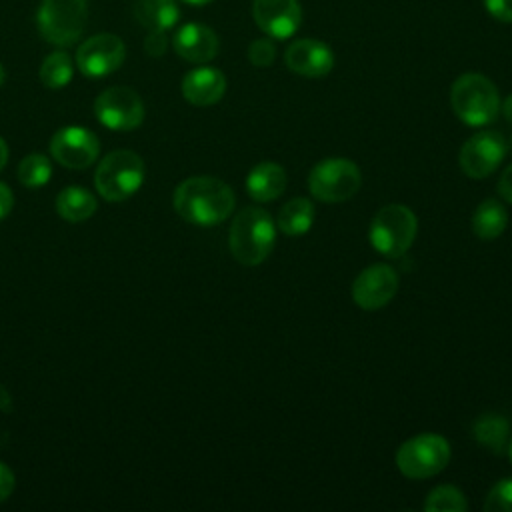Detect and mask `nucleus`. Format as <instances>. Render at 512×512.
<instances>
[{
    "instance_id": "nucleus-1",
    "label": "nucleus",
    "mask_w": 512,
    "mask_h": 512,
    "mask_svg": "<svg viewBox=\"0 0 512 512\" xmlns=\"http://www.w3.org/2000/svg\"><path fill=\"white\" fill-rule=\"evenodd\" d=\"M232 188L214 176H192L174 190V210L190 224L216 226L234 210Z\"/></svg>"
},
{
    "instance_id": "nucleus-2",
    "label": "nucleus",
    "mask_w": 512,
    "mask_h": 512,
    "mask_svg": "<svg viewBox=\"0 0 512 512\" xmlns=\"http://www.w3.org/2000/svg\"><path fill=\"white\" fill-rule=\"evenodd\" d=\"M276 242V224L272 216L258 206L242 208L228 232L232 256L244 266H256L268 258Z\"/></svg>"
},
{
    "instance_id": "nucleus-3",
    "label": "nucleus",
    "mask_w": 512,
    "mask_h": 512,
    "mask_svg": "<svg viewBox=\"0 0 512 512\" xmlns=\"http://www.w3.org/2000/svg\"><path fill=\"white\" fill-rule=\"evenodd\" d=\"M454 114L468 126H486L500 112V94L490 78L478 72L458 76L450 88Z\"/></svg>"
},
{
    "instance_id": "nucleus-4",
    "label": "nucleus",
    "mask_w": 512,
    "mask_h": 512,
    "mask_svg": "<svg viewBox=\"0 0 512 512\" xmlns=\"http://www.w3.org/2000/svg\"><path fill=\"white\" fill-rule=\"evenodd\" d=\"M416 230H418V220L408 206L388 204L374 214L370 222L368 238L372 248L382 256L400 258L412 246L416 238Z\"/></svg>"
},
{
    "instance_id": "nucleus-5",
    "label": "nucleus",
    "mask_w": 512,
    "mask_h": 512,
    "mask_svg": "<svg viewBox=\"0 0 512 512\" xmlns=\"http://www.w3.org/2000/svg\"><path fill=\"white\" fill-rule=\"evenodd\" d=\"M86 22V0H42L36 12V26L40 36L58 48L76 44L86 28Z\"/></svg>"
},
{
    "instance_id": "nucleus-6",
    "label": "nucleus",
    "mask_w": 512,
    "mask_h": 512,
    "mask_svg": "<svg viewBox=\"0 0 512 512\" xmlns=\"http://www.w3.org/2000/svg\"><path fill=\"white\" fill-rule=\"evenodd\" d=\"M146 168L142 158L132 150H114L104 160H100L94 186L102 198L110 202H120L130 198L144 184Z\"/></svg>"
},
{
    "instance_id": "nucleus-7",
    "label": "nucleus",
    "mask_w": 512,
    "mask_h": 512,
    "mask_svg": "<svg viewBox=\"0 0 512 512\" xmlns=\"http://www.w3.org/2000/svg\"><path fill=\"white\" fill-rule=\"evenodd\" d=\"M362 186L360 168L348 158H324L308 176V190L320 202H344L352 198Z\"/></svg>"
},
{
    "instance_id": "nucleus-8",
    "label": "nucleus",
    "mask_w": 512,
    "mask_h": 512,
    "mask_svg": "<svg viewBox=\"0 0 512 512\" xmlns=\"http://www.w3.org/2000/svg\"><path fill=\"white\" fill-rule=\"evenodd\" d=\"M450 462V444L444 436L424 432L406 440L396 452L398 470L412 480L430 478Z\"/></svg>"
},
{
    "instance_id": "nucleus-9",
    "label": "nucleus",
    "mask_w": 512,
    "mask_h": 512,
    "mask_svg": "<svg viewBox=\"0 0 512 512\" xmlns=\"http://www.w3.org/2000/svg\"><path fill=\"white\" fill-rule=\"evenodd\" d=\"M94 114L102 126L116 132H128L142 124L144 102L132 88L112 86L96 98Z\"/></svg>"
},
{
    "instance_id": "nucleus-10",
    "label": "nucleus",
    "mask_w": 512,
    "mask_h": 512,
    "mask_svg": "<svg viewBox=\"0 0 512 512\" xmlns=\"http://www.w3.org/2000/svg\"><path fill=\"white\" fill-rule=\"evenodd\" d=\"M508 142L496 130H480L460 148V168L468 178H486L504 160Z\"/></svg>"
},
{
    "instance_id": "nucleus-11",
    "label": "nucleus",
    "mask_w": 512,
    "mask_h": 512,
    "mask_svg": "<svg viewBox=\"0 0 512 512\" xmlns=\"http://www.w3.org/2000/svg\"><path fill=\"white\" fill-rule=\"evenodd\" d=\"M126 58V48L116 34H96L80 44L76 50V64L88 78H104L118 70Z\"/></svg>"
},
{
    "instance_id": "nucleus-12",
    "label": "nucleus",
    "mask_w": 512,
    "mask_h": 512,
    "mask_svg": "<svg viewBox=\"0 0 512 512\" xmlns=\"http://www.w3.org/2000/svg\"><path fill=\"white\" fill-rule=\"evenodd\" d=\"M100 152L94 132L84 126H64L50 140V154L66 168H88Z\"/></svg>"
},
{
    "instance_id": "nucleus-13",
    "label": "nucleus",
    "mask_w": 512,
    "mask_h": 512,
    "mask_svg": "<svg viewBox=\"0 0 512 512\" xmlns=\"http://www.w3.org/2000/svg\"><path fill=\"white\" fill-rule=\"evenodd\" d=\"M398 292V274L388 264H372L364 268L354 284L352 298L362 310L384 308Z\"/></svg>"
},
{
    "instance_id": "nucleus-14",
    "label": "nucleus",
    "mask_w": 512,
    "mask_h": 512,
    "mask_svg": "<svg viewBox=\"0 0 512 512\" xmlns=\"http://www.w3.org/2000/svg\"><path fill=\"white\" fill-rule=\"evenodd\" d=\"M252 16L266 36L286 40L300 28L302 8L298 0H254Z\"/></svg>"
},
{
    "instance_id": "nucleus-15",
    "label": "nucleus",
    "mask_w": 512,
    "mask_h": 512,
    "mask_svg": "<svg viewBox=\"0 0 512 512\" xmlns=\"http://www.w3.org/2000/svg\"><path fill=\"white\" fill-rule=\"evenodd\" d=\"M286 66L304 78H322L334 68V52L314 38L294 40L284 52Z\"/></svg>"
},
{
    "instance_id": "nucleus-16",
    "label": "nucleus",
    "mask_w": 512,
    "mask_h": 512,
    "mask_svg": "<svg viewBox=\"0 0 512 512\" xmlns=\"http://www.w3.org/2000/svg\"><path fill=\"white\" fill-rule=\"evenodd\" d=\"M172 46L180 58L192 64H206L218 54L220 42L216 32L206 24L188 22L176 30Z\"/></svg>"
},
{
    "instance_id": "nucleus-17",
    "label": "nucleus",
    "mask_w": 512,
    "mask_h": 512,
    "mask_svg": "<svg viewBox=\"0 0 512 512\" xmlns=\"http://www.w3.org/2000/svg\"><path fill=\"white\" fill-rule=\"evenodd\" d=\"M226 92V76L218 68L200 66L182 78V96L194 106H212Z\"/></svg>"
},
{
    "instance_id": "nucleus-18",
    "label": "nucleus",
    "mask_w": 512,
    "mask_h": 512,
    "mask_svg": "<svg viewBox=\"0 0 512 512\" xmlns=\"http://www.w3.org/2000/svg\"><path fill=\"white\" fill-rule=\"evenodd\" d=\"M286 188V172L280 164L264 160L246 176V190L256 202H272Z\"/></svg>"
},
{
    "instance_id": "nucleus-19",
    "label": "nucleus",
    "mask_w": 512,
    "mask_h": 512,
    "mask_svg": "<svg viewBox=\"0 0 512 512\" xmlns=\"http://www.w3.org/2000/svg\"><path fill=\"white\" fill-rule=\"evenodd\" d=\"M132 14L138 20V24H142L148 32H166L180 18L176 0H134Z\"/></svg>"
},
{
    "instance_id": "nucleus-20",
    "label": "nucleus",
    "mask_w": 512,
    "mask_h": 512,
    "mask_svg": "<svg viewBox=\"0 0 512 512\" xmlns=\"http://www.w3.org/2000/svg\"><path fill=\"white\" fill-rule=\"evenodd\" d=\"M470 224H472V232L480 240H494L506 230L508 212L502 202L488 198L476 206Z\"/></svg>"
},
{
    "instance_id": "nucleus-21",
    "label": "nucleus",
    "mask_w": 512,
    "mask_h": 512,
    "mask_svg": "<svg viewBox=\"0 0 512 512\" xmlns=\"http://www.w3.org/2000/svg\"><path fill=\"white\" fill-rule=\"evenodd\" d=\"M98 208V202L92 192L80 186L64 188L56 198L58 214L68 222H82L90 218Z\"/></svg>"
},
{
    "instance_id": "nucleus-22",
    "label": "nucleus",
    "mask_w": 512,
    "mask_h": 512,
    "mask_svg": "<svg viewBox=\"0 0 512 512\" xmlns=\"http://www.w3.org/2000/svg\"><path fill=\"white\" fill-rule=\"evenodd\" d=\"M314 222V206L308 198H292L288 200L280 212L276 226L286 234V236H302L312 228Z\"/></svg>"
},
{
    "instance_id": "nucleus-23",
    "label": "nucleus",
    "mask_w": 512,
    "mask_h": 512,
    "mask_svg": "<svg viewBox=\"0 0 512 512\" xmlns=\"http://www.w3.org/2000/svg\"><path fill=\"white\" fill-rule=\"evenodd\" d=\"M474 438L488 450L500 454L506 446L508 436V422L498 414H482L474 422Z\"/></svg>"
},
{
    "instance_id": "nucleus-24",
    "label": "nucleus",
    "mask_w": 512,
    "mask_h": 512,
    "mask_svg": "<svg viewBox=\"0 0 512 512\" xmlns=\"http://www.w3.org/2000/svg\"><path fill=\"white\" fill-rule=\"evenodd\" d=\"M72 74H74L72 60L62 50L48 54L40 66V80L46 88H52V90L64 88L72 80Z\"/></svg>"
},
{
    "instance_id": "nucleus-25",
    "label": "nucleus",
    "mask_w": 512,
    "mask_h": 512,
    "mask_svg": "<svg viewBox=\"0 0 512 512\" xmlns=\"http://www.w3.org/2000/svg\"><path fill=\"white\" fill-rule=\"evenodd\" d=\"M466 508H468V502L462 490L450 484L436 486L424 502L426 512H464Z\"/></svg>"
},
{
    "instance_id": "nucleus-26",
    "label": "nucleus",
    "mask_w": 512,
    "mask_h": 512,
    "mask_svg": "<svg viewBox=\"0 0 512 512\" xmlns=\"http://www.w3.org/2000/svg\"><path fill=\"white\" fill-rule=\"evenodd\" d=\"M52 176L50 160L44 154H28L18 164V180L28 188L44 186Z\"/></svg>"
},
{
    "instance_id": "nucleus-27",
    "label": "nucleus",
    "mask_w": 512,
    "mask_h": 512,
    "mask_svg": "<svg viewBox=\"0 0 512 512\" xmlns=\"http://www.w3.org/2000/svg\"><path fill=\"white\" fill-rule=\"evenodd\" d=\"M484 510L512 512V478H502L490 488L484 500Z\"/></svg>"
},
{
    "instance_id": "nucleus-28",
    "label": "nucleus",
    "mask_w": 512,
    "mask_h": 512,
    "mask_svg": "<svg viewBox=\"0 0 512 512\" xmlns=\"http://www.w3.org/2000/svg\"><path fill=\"white\" fill-rule=\"evenodd\" d=\"M276 58V44L272 42V38H256L250 46H248V60L258 66V68H264V66H270Z\"/></svg>"
},
{
    "instance_id": "nucleus-29",
    "label": "nucleus",
    "mask_w": 512,
    "mask_h": 512,
    "mask_svg": "<svg viewBox=\"0 0 512 512\" xmlns=\"http://www.w3.org/2000/svg\"><path fill=\"white\" fill-rule=\"evenodd\" d=\"M486 12L498 22L512 24V0H482Z\"/></svg>"
},
{
    "instance_id": "nucleus-30",
    "label": "nucleus",
    "mask_w": 512,
    "mask_h": 512,
    "mask_svg": "<svg viewBox=\"0 0 512 512\" xmlns=\"http://www.w3.org/2000/svg\"><path fill=\"white\" fill-rule=\"evenodd\" d=\"M166 46H168L166 32H158V30H150V32H148V36H146V40H144V50H146L150 56H154V58L162 56V54L166 52Z\"/></svg>"
},
{
    "instance_id": "nucleus-31",
    "label": "nucleus",
    "mask_w": 512,
    "mask_h": 512,
    "mask_svg": "<svg viewBox=\"0 0 512 512\" xmlns=\"http://www.w3.org/2000/svg\"><path fill=\"white\" fill-rule=\"evenodd\" d=\"M14 490V474L12 470L0 462V502L6 500Z\"/></svg>"
},
{
    "instance_id": "nucleus-32",
    "label": "nucleus",
    "mask_w": 512,
    "mask_h": 512,
    "mask_svg": "<svg viewBox=\"0 0 512 512\" xmlns=\"http://www.w3.org/2000/svg\"><path fill=\"white\" fill-rule=\"evenodd\" d=\"M498 194L512 204V164L502 172L500 180H498Z\"/></svg>"
},
{
    "instance_id": "nucleus-33",
    "label": "nucleus",
    "mask_w": 512,
    "mask_h": 512,
    "mask_svg": "<svg viewBox=\"0 0 512 512\" xmlns=\"http://www.w3.org/2000/svg\"><path fill=\"white\" fill-rule=\"evenodd\" d=\"M14 206V196H12V190L0 182V220L6 218L10 214Z\"/></svg>"
},
{
    "instance_id": "nucleus-34",
    "label": "nucleus",
    "mask_w": 512,
    "mask_h": 512,
    "mask_svg": "<svg viewBox=\"0 0 512 512\" xmlns=\"http://www.w3.org/2000/svg\"><path fill=\"white\" fill-rule=\"evenodd\" d=\"M500 108H502L504 118L512 124V94H508V96L504 98V102H500Z\"/></svg>"
},
{
    "instance_id": "nucleus-35",
    "label": "nucleus",
    "mask_w": 512,
    "mask_h": 512,
    "mask_svg": "<svg viewBox=\"0 0 512 512\" xmlns=\"http://www.w3.org/2000/svg\"><path fill=\"white\" fill-rule=\"evenodd\" d=\"M6 160H8V146H6V142L0 138V170L4 168Z\"/></svg>"
},
{
    "instance_id": "nucleus-36",
    "label": "nucleus",
    "mask_w": 512,
    "mask_h": 512,
    "mask_svg": "<svg viewBox=\"0 0 512 512\" xmlns=\"http://www.w3.org/2000/svg\"><path fill=\"white\" fill-rule=\"evenodd\" d=\"M182 2L192 4V6H202V4H208V2H212V0H182Z\"/></svg>"
},
{
    "instance_id": "nucleus-37",
    "label": "nucleus",
    "mask_w": 512,
    "mask_h": 512,
    "mask_svg": "<svg viewBox=\"0 0 512 512\" xmlns=\"http://www.w3.org/2000/svg\"><path fill=\"white\" fill-rule=\"evenodd\" d=\"M4 80H6V72H4V66L0 64V86L4 84Z\"/></svg>"
},
{
    "instance_id": "nucleus-38",
    "label": "nucleus",
    "mask_w": 512,
    "mask_h": 512,
    "mask_svg": "<svg viewBox=\"0 0 512 512\" xmlns=\"http://www.w3.org/2000/svg\"><path fill=\"white\" fill-rule=\"evenodd\" d=\"M508 456H510V462H512V442H510V448H508Z\"/></svg>"
},
{
    "instance_id": "nucleus-39",
    "label": "nucleus",
    "mask_w": 512,
    "mask_h": 512,
    "mask_svg": "<svg viewBox=\"0 0 512 512\" xmlns=\"http://www.w3.org/2000/svg\"><path fill=\"white\" fill-rule=\"evenodd\" d=\"M510 144H512V140H510Z\"/></svg>"
}]
</instances>
